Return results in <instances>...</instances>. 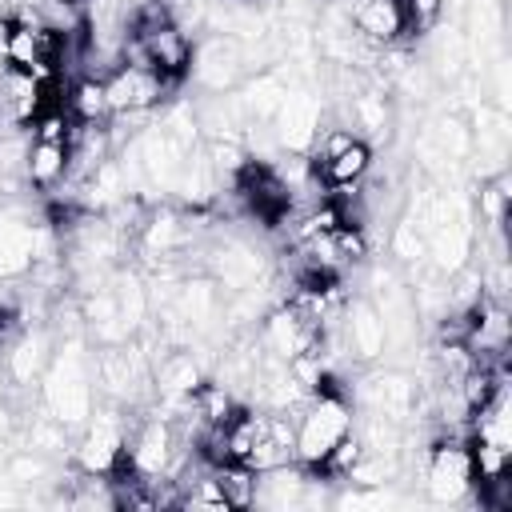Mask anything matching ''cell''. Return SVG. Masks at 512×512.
Listing matches in <instances>:
<instances>
[{"instance_id": "obj_1", "label": "cell", "mask_w": 512, "mask_h": 512, "mask_svg": "<svg viewBox=\"0 0 512 512\" xmlns=\"http://www.w3.org/2000/svg\"><path fill=\"white\" fill-rule=\"evenodd\" d=\"M96 404V372L92 352H84L80 336H68L64 348L44 368V412L64 428H84Z\"/></svg>"}, {"instance_id": "obj_2", "label": "cell", "mask_w": 512, "mask_h": 512, "mask_svg": "<svg viewBox=\"0 0 512 512\" xmlns=\"http://www.w3.org/2000/svg\"><path fill=\"white\" fill-rule=\"evenodd\" d=\"M352 428V408L332 388H320L296 416V460L304 468H320L324 456L336 448V440Z\"/></svg>"}, {"instance_id": "obj_3", "label": "cell", "mask_w": 512, "mask_h": 512, "mask_svg": "<svg viewBox=\"0 0 512 512\" xmlns=\"http://www.w3.org/2000/svg\"><path fill=\"white\" fill-rule=\"evenodd\" d=\"M320 116H324L320 88H312V84H292L288 96L280 100L276 116L268 120V128H272V136H276L280 148L304 152V148H312V140L320 136Z\"/></svg>"}, {"instance_id": "obj_4", "label": "cell", "mask_w": 512, "mask_h": 512, "mask_svg": "<svg viewBox=\"0 0 512 512\" xmlns=\"http://www.w3.org/2000/svg\"><path fill=\"white\" fill-rule=\"evenodd\" d=\"M128 424H124V416H120V404L112 400L108 408H92V416H88V424H84V436H80V444H76V464L84 468V472H112L116 464H120V456H124V444H128V432H124Z\"/></svg>"}, {"instance_id": "obj_5", "label": "cell", "mask_w": 512, "mask_h": 512, "mask_svg": "<svg viewBox=\"0 0 512 512\" xmlns=\"http://www.w3.org/2000/svg\"><path fill=\"white\" fill-rule=\"evenodd\" d=\"M188 72L204 92H232L248 72L240 40L224 36V32H212L204 44L192 48V68Z\"/></svg>"}, {"instance_id": "obj_6", "label": "cell", "mask_w": 512, "mask_h": 512, "mask_svg": "<svg viewBox=\"0 0 512 512\" xmlns=\"http://www.w3.org/2000/svg\"><path fill=\"white\" fill-rule=\"evenodd\" d=\"M472 456L464 440H436L428 448V492L440 504H460L472 492Z\"/></svg>"}, {"instance_id": "obj_7", "label": "cell", "mask_w": 512, "mask_h": 512, "mask_svg": "<svg viewBox=\"0 0 512 512\" xmlns=\"http://www.w3.org/2000/svg\"><path fill=\"white\" fill-rule=\"evenodd\" d=\"M176 84H180V80H168V76H160V72H152V68H128V64H120V68L104 80L112 112H152L156 104L168 100V92H172Z\"/></svg>"}, {"instance_id": "obj_8", "label": "cell", "mask_w": 512, "mask_h": 512, "mask_svg": "<svg viewBox=\"0 0 512 512\" xmlns=\"http://www.w3.org/2000/svg\"><path fill=\"white\" fill-rule=\"evenodd\" d=\"M364 412H376V416H388L396 424H404L408 416H416V380L408 372H372L360 380L356 388Z\"/></svg>"}, {"instance_id": "obj_9", "label": "cell", "mask_w": 512, "mask_h": 512, "mask_svg": "<svg viewBox=\"0 0 512 512\" xmlns=\"http://www.w3.org/2000/svg\"><path fill=\"white\" fill-rule=\"evenodd\" d=\"M180 444H184V440L176 436V424L164 420V416H152V420H144V424L136 428V436L124 444V456H128V464H132L136 472H144V476H164Z\"/></svg>"}, {"instance_id": "obj_10", "label": "cell", "mask_w": 512, "mask_h": 512, "mask_svg": "<svg viewBox=\"0 0 512 512\" xmlns=\"http://www.w3.org/2000/svg\"><path fill=\"white\" fill-rule=\"evenodd\" d=\"M32 260H36V224L28 212L4 204L0 208V276L4 280L24 276L32 272Z\"/></svg>"}, {"instance_id": "obj_11", "label": "cell", "mask_w": 512, "mask_h": 512, "mask_svg": "<svg viewBox=\"0 0 512 512\" xmlns=\"http://www.w3.org/2000/svg\"><path fill=\"white\" fill-rule=\"evenodd\" d=\"M340 336H344V348H348L356 360H380V356L388 352V332H384V320H380V312L372 308V300H352V304H344Z\"/></svg>"}, {"instance_id": "obj_12", "label": "cell", "mask_w": 512, "mask_h": 512, "mask_svg": "<svg viewBox=\"0 0 512 512\" xmlns=\"http://www.w3.org/2000/svg\"><path fill=\"white\" fill-rule=\"evenodd\" d=\"M208 272H212V280L220 288L240 292V288H252L256 280H264V260H260V252L252 244L224 240V244H216L208 252Z\"/></svg>"}, {"instance_id": "obj_13", "label": "cell", "mask_w": 512, "mask_h": 512, "mask_svg": "<svg viewBox=\"0 0 512 512\" xmlns=\"http://www.w3.org/2000/svg\"><path fill=\"white\" fill-rule=\"evenodd\" d=\"M40 108H44V84L24 68L4 64L0 68V120L28 128Z\"/></svg>"}, {"instance_id": "obj_14", "label": "cell", "mask_w": 512, "mask_h": 512, "mask_svg": "<svg viewBox=\"0 0 512 512\" xmlns=\"http://www.w3.org/2000/svg\"><path fill=\"white\" fill-rule=\"evenodd\" d=\"M144 44V56H148V68L168 76V80H184L188 68H192V40L188 32H180L176 24H164L156 32H144L140 36Z\"/></svg>"}, {"instance_id": "obj_15", "label": "cell", "mask_w": 512, "mask_h": 512, "mask_svg": "<svg viewBox=\"0 0 512 512\" xmlns=\"http://www.w3.org/2000/svg\"><path fill=\"white\" fill-rule=\"evenodd\" d=\"M352 28L372 44H400L404 40V12L400 0H352L348 4Z\"/></svg>"}, {"instance_id": "obj_16", "label": "cell", "mask_w": 512, "mask_h": 512, "mask_svg": "<svg viewBox=\"0 0 512 512\" xmlns=\"http://www.w3.org/2000/svg\"><path fill=\"white\" fill-rule=\"evenodd\" d=\"M152 380H156V392H160L164 400L184 404V400L204 384V372H200V360H196L192 352H164V356L156 360Z\"/></svg>"}, {"instance_id": "obj_17", "label": "cell", "mask_w": 512, "mask_h": 512, "mask_svg": "<svg viewBox=\"0 0 512 512\" xmlns=\"http://www.w3.org/2000/svg\"><path fill=\"white\" fill-rule=\"evenodd\" d=\"M368 168H372V148H368V140L360 136V140H352L348 148H340L336 156H328V160H312V180H324L328 188H336V184H360L364 176H368Z\"/></svg>"}, {"instance_id": "obj_18", "label": "cell", "mask_w": 512, "mask_h": 512, "mask_svg": "<svg viewBox=\"0 0 512 512\" xmlns=\"http://www.w3.org/2000/svg\"><path fill=\"white\" fill-rule=\"evenodd\" d=\"M68 176V144L52 140H32L24 152V180L40 192H52Z\"/></svg>"}, {"instance_id": "obj_19", "label": "cell", "mask_w": 512, "mask_h": 512, "mask_svg": "<svg viewBox=\"0 0 512 512\" xmlns=\"http://www.w3.org/2000/svg\"><path fill=\"white\" fill-rule=\"evenodd\" d=\"M48 336L44 332H24L16 344H12V352L4 356V368H8V376L16 380V384H32L36 376H44V368H48Z\"/></svg>"}, {"instance_id": "obj_20", "label": "cell", "mask_w": 512, "mask_h": 512, "mask_svg": "<svg viewBox=\"0 0 512 512\" xmlns=\"http://www.w3.org/2000/svg\"><path fill=\"white\" fill-rule=\"evenodd\" d=\"M68 112L84 124H104L112 116V104H108V88L104 80H92V76H80L72 88H68Z\"/></svg>"}, {"instance_id": "obj_21", "label": "cell", "mask_w": 512, "mask_h": 512, "mask_svg": "<svg viewBox=\"0 0 512 512\" xmlns=\"http://www.w3.org/2000/svg\"><path fill=\"white\" fill-rule=\"evenodd\" d=\"M216 476V488L224 492L228 508H256V472L240 460H224L212 468Z\"/></svg>"}, {"instance_id": "obj_22", "label": "cell", "mask_w": 512, "mask_h": 512, "mask_svg": "<svg viewBox=\"0 0 512 512\" xmlns=\"http://www.w3.org/2000/svg\"><path fill=\"white\" fill-rule=\"evenodd\" d=\"M388 244H392V256L404 260V264H424V256H428V236H424L408 216H400V220L392 224Z\"/></svg>"}, {"instance_id": "obj_23", "label": "cell", "mask_w": 512, "mask_h": 512, "mask_svg": "<svg viewBox=\"0 0 512 512\" xmlns=\"http://www.w3.org/2000/svg\"><path fill=\"white\" fill-rule=\"evenodd\" d=\"M404 12V36H424L444 16V0H400Z\"/></svg>"}]
</instances>
